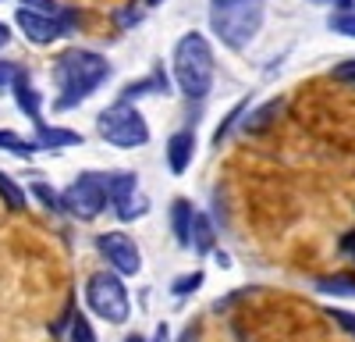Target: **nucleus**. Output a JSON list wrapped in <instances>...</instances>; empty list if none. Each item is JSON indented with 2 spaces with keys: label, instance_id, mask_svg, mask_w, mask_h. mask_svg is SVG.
<instances>
[{
  "label": "nucleus",
  "instance_id": "39448f33",
  "mask_svg": "<svg viewBox=\"0 0 355 342\" xmlns=\"http://www.w3.org/2000/svg\"><path fill=\"white\" fill-rule=\"evenodd\" d=\"M85 303L107 325H125L128 314H132V303H128V293H125L121 278L110 275V271H100V275H93L85 282Z\"/></svg>",
  "mask_w": 355,
  "mask_h": 342
},
{
  "label": "nucleus",
  "instance_id": "6e6552de",
  "mask_svg": "<svg viewBox=\"0 0 355 342\" xmlns=\"http://www.w3.org/2000/svg\"><path fill=\"white\" fill-rule=\"evenodd\" d=\"M110 207L121 221H135L150 211V200L139 193L135 171H117V175H110Z\"/></svg>",
  "mask_w": 355,
  "mask_h": 342
},
{
  "label": "nucleus",
  "instance_id": "a878e982",
  "mask_svg": "<svg viewBox=\"0 0 355 342\" xmlns=\"http://www.w3.org/2000/svg\"><path fill=\"white\" fill-rule=\"evenodd\" d=\"M18 65H8V61H0V93L8 90V86H15V79H18Z\"/></svg>",
  "mask_w": 355,
  "mask_h": 342
},
{
  "label": "nucleus",
  "instance_id": "2eb2a0df",
  "mask_svg": "<svg viewBox=\"0 0 355 342\" xmlns=\"http://www.w3.org/2000/svg\"><path fill=\"white\" fill-rule=\"evenodd\" d=\"M214 243H217L214 221L206 218L202 211H196V218H192V239H189V246H192L196 253H210V250H214Z\"/></svg>",
  "mask_w": 355,
  "mask_h": 342
},
{
  "label": "nucleus",
  "instance_id": "473e14b6",
  "mask_svg": "<svg viewBox=\"0 0 355 342\" xmlns=\"http://www.w3.org/2000/svg\"><path fill=\"white\" fill-rule=\"evenodd\" d=\"M125 342H146V339H142V335H128Z\"/></svg>",
  "mask_w": 355,
  "mask_h": 342
},
{
  "label": "nucleus",
  "instance_id": "72a5a7b5",
  "mask_svg": "<svg viewBox=\"0 0 355 342\" xmlns=\"http://www.w3.org/2000/svg\"><path fill=\"white\" fill-rule=\"evenodd\" d=\"M146 4H150V8H157V4H164V0H146Z\"/></svg>",
  "mask_w": 355,
  "mask_h": 342
},
{
  "label": "nucleus",
  "instance_id": "393cba45",
  "mask_svg": "<svg viewBox=\"0 0 355 342\" xmlns=\"http://www.w3.org/2000/svg\"><path fill=\"white\" fill-rule=\"evenodd\" d=\"M245 107H249V100H242V104H234V107H231V114H227V118H224V125H220V129H217V136H214L217 142H220V139L227 136V129H231L234 122H239V118H242V111H245Z\"/></svg>",
  "mask_w": 355,
  "mask_h": 342
},
{
  "label": "nucleus",
  "instance_id": "ddd939ff",
  "mask_svg": "<svg viewBox=\"0 0 355 342\" xmlns=\"http://www.w3.org/2000/svg\"><path fill=\"white\" fill-rule=\"evenodd\" d=\"M33 142L40 150H61V147H82V136L75 129H53V125H36Z\"/></svg>",
  "mask_w": 355,
  "mask_h": 342
},
{
  "label": "nucleus",
  "instance_id": "f3484780",
  "mask_svg": "<svg viewBox=\"0 0 355 342\" xmlns=\"http://www.w3.org/2000/svg\"><path fill=\"white\" fill-rule=\"evenodd\" d=\"M171 86H167V75H164V68H153V75L146 79V82H132L128 90H125V97L121 100H132V97H146V93H167Z\"/></svg>",
  "mask_w": 355,
  "mask_h": 342
},
{
  "label": "nucleus",
  "instance_id": "c756f323",
  "mask_svg": "<svg viewBox=\"0 0 355 342\" xmlns=\"http://www.w3.org/2000/svg\"><path fill=\"white\" fill-rule=\"evenodd\" d=\"M8 43H11V28H8L4 22H0V50H4Z\"/></svg>",
  "mask_w": 355,
  "mask_h": 342
},
{
  "label": "nucleus",
  "instance_id": "20e7f679",
  "mask_svg": "<svg viewBox=\"0 0 355 342\" xmlns=\"http://www.w3.org/2000/svg\"><path fill=\"white\" fill-rule=\"evenodd\" d=\"M96 132L117 150H135L150 142V125H146L142 111L132 107L128 100H117L107 111L96 114Z\"/></svg>",
  "mask_w": 355,
  "mask_h": 342
},
{
  "label": "nucleus",
  "instance_id": "6ab92c4d",
  "mask_svg": "<svg viewBox=\"0 0 355 342\" xmlns=\"http://www.w3.org/2000/svg\"><path fill=\"white\" fill-rule=\"evenodd\" d=\"M0 196H4V204H8V211H25L28 207V196H25V189L11 179V175H4L0 171Z\"/></svg>",
  "mask_w": 355,
  "mask_h": 342
},
{
  "label": "nucleus",
  "instance_id": "f8f14e48",
  "mask_svg": "<svg viewBox=\"0 0 355 342\" xmlns=\"http://www.w3.org/2000/svg\"><path fill=\"white\" fill-rule=\"evenodd\" d=\"M281 114H284V100H281V97H277V100H266V104H259V107H252V111L245 114L242 132H245V136H259V132L270 129Z\"/></svg>",
  "mask_w": 355,
  "mask_h": 342
},
{
  "label": "nucleus",
  "instance_id": "412c9836",
  "mask_svg": "<svg viewBox=\"0 0 355 342\" xmlns=\"http://www.w3.org/2000/svg\"><path fill=\"white\" fill-rule=\"evenodd\" d=\"M28 193H36V200L43 207H50V211H64V200L53 193V186H46V182H33L28 186Z\"/></svg>",
  "mask_w": 355,
  "mask_h": 342
},
{
  "label": "nucleus",
  "instance_id": "4be33fe9",
  "mask_svg": "<svg viewBox=\"0 0 355 342\" xmlns=\"http://www.w3.org/2000/svg\"><path fill=\"white\" fill-rule=\"evenodd\" d=\"M331 33H341V36H348V40H355V8H348V11H338V15H331Z\"/></svg>",
  "mask_w": 355,
  "mask_h": 342
},
{
  "label": "nucleus",
  "instance_id": "423d86ee",
  "mask_svg": "<svg viewBox=\"0 0 355 342\" xmlns=\"http://www.w3.org/2000/svg\"><path fill=\"white\" fill-rule=\"evenodd\" d=\"M64 211L75 214L78 221H93L107 211L110 204V175H96V171H85V175H78L64 193Z\"/></svg>",
  "mask_w": 355,
  "mask_h": 342
},
{
  "label": "nucleus",
  "instance_id": "a211bd4d",
  "mask_svg": "<svg viewBox=\"0 0 355 342\" xmlns=\"http://www.w3.org/2000/svg\"><path fill=\"white\" fill-rule=\"evenodd\" d=\"M0 150H8V154H15V157H33L40 147H36V142L33 139H21L18 132H11V129H0Z\"/></svg>",
  "mask_w": 355,
  "mask_h": 342
},
{
  "label": "nucleus",
  "instance_id": "bb28decb",
  "mask_svg": "<svg viewBox=\"0 0 355 342\" xmlns=\"http://www.w3.org/2000/svg\"><path fill=\"white\" fill-rule=\"evenodd\" d=\"M21 4H25V8H33V11H43V15H61L53 0H21Z\"/></svg>",
  "mask_w": 355,
  "mask_h": 342
},
{
  "label": "nucleus",
  "instance_id": "2f4dec72",
  "mask_svg": "<svg viewBox=\"0 0 355 342\" xmlns=\"http://www.w3.org/2000/svg\"><path fill=\"white\" fill-rule=\"evenodd\" d=\"M153 342H167V325H160V328H157V339H153Z\"/></svg>",
  "mask_w": 355,
  "mask_h": 342
},
{
  "label": "nucleus",
  "instance_id": "dca6fc26",
  "mask_svg": "<svg viewBox=\"0 0 355 342\" xmlns=\"http://www.w3.org/2000/svg\"><path fill=\"white\" fill-rule=\"evenodd\" d=\"M316 293L320 296H355V275H320Z\"/></svg>",
  "mask_w": 355,
  "mask_h": 342
},
{
  "label": "nucleus",
  "instance_id": "cd10ccee",
  "mask_svg": "<svg viewBox=\"0 0 355 342\" xmlns=\"http://www.w3.org/2000/svg\"><path fill=\"white\" fill-rule=\"evenodd\" d=\"M334 79H341V82H355V57L334 68Z\"/></svg>",
  "mask_w": 355,
  "mask_h": 342
},
{
  "label": "nucleus",
  "instance_id": "4468645a",
  "mask_svg": "<svg viewBox=\"0 0 355 342\" xmlns=\"http://www.w3.org/2000/svg\"><path fill=\"white\" fill-rule=\"evenodd\" d=\"M192 218H196V211H192L189 200H174V204H171V228H174L178 246H189V239H192Z\"/></svg>",
  "mask_w": 355,
  "mask_h": 342
},
{
  "label": "nucleus",
  "instance_id": "9d476101",
  "mask_svg": "<svg viewBox=\"0 0 355 342\" xmlns=\"http://www.w3.org/2000/svg\"><path fill=\"white\" fill-rule=\"evenodd\" d=\"M15 100H18V107L25 111V118L33 122V129L36 125H46L43 122V97L36 93V86H33V79H28V72H18V79H15Z\"/></svg>",
  "mask_w": 355,
  "mask_h": 342
},
{
  "label": "nucleus",
  "instance_id": "b1692460",
  "mask_svg": "<svg viewBox=\"0 0 355 342\" xmlns=\"http://www.w3.org/2000/svg\"><path fill=\"white\" fill-rule=\"evenodd\" d=\"M327 314L334 318V325H341V332H345V335H352V339H355V314L338 310V307H327Z\"/></svg>",
  "mask_w": 355,
  "mask_h": 342
},
{
  "label": "nucleus",
  "instance_id": "f03ea898",
  "mask_svg": "<svg viewBox=\"0 0 355 342\" xmlns=\"http://www.w3.org/2000/svg\"><path fill=\"white\" fill-rule=\"evenodd\" d=\"M171 68H174V82L189 100H202L214 90V75H217V61H214V47L202 33H185L174 43L171 54Z\"/></svg>",
  "mask_w": 355,
  "mask_h": 342
},
{
  "label": "nucleus",
  "instance_id": "0eeeda50",
  "mask_svg": "<svg viewBox=\"0 0 355 342\" xmlns=\"http://www.w3.org/2000/svg\"><path fill=\"white\" fill-rule=\"evenodd\" d=\"M15 22H18V28H21V33L33 40L36 47H46V43L68 36L71 28H75V22H71L68 11H61V15H43V11H33V8H18Z\"/></svg>",
  "mask_w": 355,
  "mask_h": 342
},
{
  "label": "nucleus",
  "instance_id": "9b49d317",
  "mask_svg": "<svg viewBox=\"0 0 355 342\" xmlns=\"http://www.w3.org/2000/svg\"><path fill=\"white\" fill-rule=\"evenodd\" d=\"M192 157H196V136H192L189 129L174 132V136L167 139V164H171V171H174V175H185L189 164H192Z\"/></svg>",
  "mask_w": 355,
  "mask_h": 342
},
{
  "label": "nucleus",
  "instance_id": "7ed1b4c3",
  "mask_svg": "<svg viewBox=\"0 0 355 342\" xmlns=\"http://www.w3.org/2000/svg\"><path fill=\"white\" fill-rule=\"evenodd\" d=\"M263 0H210V28L231 50H245L263 28Z\"/></svg>",
  "mask_w": 355,
  "mask_h": 342
},
{
  "label": "nucleus",
  "instance_id": "5701e85b",
  "mask_svg": "<svg viewBox=\"0 0 355 342\" xmlns=\"http://www.w3.org/2000/svg\"><path fill=\"white\" fill-rule=\"evenodd\" d=\"M199 285H202V271H192V275H182V278H178V282L171 285V293H174L178 300H182V296H189V293H196V289H199Z\"/></svg>",
  "mask_w": 355,
  "mask_h": 342
},
{
  "label": "nucleus",
  "instance_id": "1a4fd4ad",
  "mask_svg": "<svg viewBox=\"0 0 355 342\" xmlns=\"http://www.w3.org/2000/svg\"><path fill=\"white\" fill-rule=\"evenodd\" d=\"M96 250L107 256V264L117 271V275H139L142 271V253L135 246L132 236L125 232H107L96 239Z\"/></svg>",
  "mask_w": 355,
  "mask_h": 342
},
{
  "label": "nucleus",
  "instance_id": "f257e3e1",
  "mask_svg": "<svg viewBox=\"0 0 355 342\" xmlns=\"http://www.w3.org/2000/svg\"><path fill=\"white\" fill-rule=\"evenodd\" d=\"M107 75H110V65H107L103 54L78 50V47L64 50L53 61V86H57L53 111H75L78 104H85L107 82Z\"/></svg>",
  "mask_w": 355,
  "mask_h": 342
},
{
  "label": "nucleus",
  "instance_id": "7c9ffc66",
  "mask_svg": "<svg viewBox=\"0 0 355 342\" xmlns=\"http://www.w3.org/2000/svg\"><path fill=\"white\" fill-rule=\"evenodd\" d=\"M320 4H334V8H341V11H348L355 0H320Z\"/></svg>",
  "mask_w": 355,
  "mask_h": 342
},
{
  "label": "nucleus",
  "instance_id": "c85d7f7f",
  "mask_svg": "<svg viewBox=\"0 0 355 342\" xmlns=\"http://www.w3.org/2000/svg\"><path fill=\"white\" fill-rule=\"evenodd\" d=\"M341 253H345V256H355V228L341 236Z\"/></svg>",
  "mask_w": 355,
  "mask_h": 342
},
{
  "label": "nucleus",
  "instance_id": "aec40b11",
  "mask_svg": "<svg viewBox=\"0 0 355 342\" xmlns=\"http://www.w3.org/2000/svg\"><path fill=\"white\" fill-rule=\"evenodd\" d=\"M68 342H96V332H93V325L85 321V314H75V318H71Z\"/></svg>",
  "mask_w": 355,
  "mask_h": 342
}]
</instances>
